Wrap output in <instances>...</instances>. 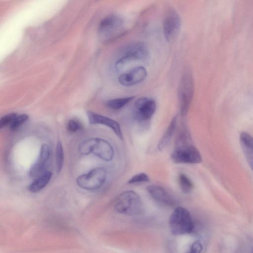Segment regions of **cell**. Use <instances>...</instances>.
Wrapping results in <instances>:
<instances>
[{"instance_id": "obj_4", "label": "cell", "mask_w": 253, "mask_h": 253, "mask_svg": "<svg viewBox=\"0 0 253 253\" xmlns=\"http://www.w3.org/2000/svg\"><path fill=\"white\" fill-rule=\"evenodd\" d=\"M194 92L192 76L188 70L185 71L180 79L178 89L179 112L182 117L186 116L189 111Z\"/></svg>"}, {"instance_id": "obj_9", "label": "cell", "mask_w": 253, "mask_h": 253, "mask_svg": "<svg viewBox=\"0 0 253 253\" xmlns=\"http://www.w3.org/2000/svg\"><path fill=\"white\" fill-rule=\"evenodd\" d=\"M156 109V101L152 98L142 97L138 99L134 106V115L139 122L149 121Z\"/></svg>"}, {"instance_id": "obj_13", "label": "cell", "mask_w": 253, "mask_h": 253, "mask_svg": "<svg viewBox=\"0 0 253 253\" xmlns=\"http://www.w3.org/2000/svg\"><path fill=\"white\" fill-rule=\"evenodd\" d=\"M147 190L151 197L160 204L168 207L175 205L174 199L163 187L151 185L147 186Z\"/></svg>"}, {"instance_id": "obj_8", "label": "cell", "mask_w": 253, "mask_h": 253, "mask_svg": "<svg viewBox=\"0 0 253 253\" xmlns=\"http://www.w3.org/2000/svg\"><path fill=\"white\" fill-rule=\"evenodd\" d=\"M124 29V21L117 14H111L101 21L99 32L104 36L111 38L119 35Z\"/></svg>"}, {"instance_id": "obj_16", "label": "cell", "mask_w": 253, "mask_h": 253, "mask_svg": "<svg viewBox=\"0 0 253 253\" xmlns=\"http://www.w3.org/2000/svg\"><path fill=\"white\" fill-rule=\"evenodd\" d=\"M177 122V116H176L172 118L162 138L159 140L158 148L160 151H163L170 143L176 127Z\"/></svg>"}, {"instance_id": "obj_11", "label": "cell", "mask_w": 253, "mask_h": 253, "mask_svg": "<svg viewBox=\"0 0 253 253\" xmlns=\"http://www.w3.org/2000/svg\"><path fill=\"white\" fill-rule=\"evenodd\" d=\"M89 123L92 125H102L111 128L118 137L123 139L122 131L120 124L115 120L92 111H87Z\"/></svg>"}, {"instance_id": "obj_15", "label": "cell", "mask_w": 253, "mask_h": 253, "mask_svg": "<svg viewBox=\"0 0 253 253\" xmlns=\"http://www.w3.org/2000/svg\"><path fill=\"white\" fill-rule=\"evenodd\" d=\"M240 141L246 160L253 172V137L248 133L242 132Z\"/></svg>"}, {"instance_id": "obj_7", "label": "cell", "mask_w": 253, "mask_h": 253, "mask_svg": "<svg viewBox=\"0 0 253 253\" xmlns=\"http://www.w3.org/2000/svg\"><path fill=\"white\" fill-rule=\"evenodd\" d=\"M180 27L181 20L177 11L173 8L168 9L163 20L164 34L168 42H172L176 38Z\"/></svg>"}, {"instance_id": "obj_14", "label": "cell", "mask_w": 253, "mask_h": 253, "mask_svg": "<svg viewBox=\"0 0 253 253\" xmlns=\"http://www.w3.org/2000/svg\"><path fill=\"white\" fill-rule=\"evenodd\" d=\"M92 153L106 162L111 161L114 156L112 145L106 140L99 138H95Z\"/></svg>"}, {"instance_id": "obj_1", "label": "cell", "mask_w": 253, "mask_h": 253, "mask_svg": "<svg viewBox=\"0 0 253 253\" xmlns=\"http://www.w3.org/2000/svg\"><path fill=\"white\" fill-rule=\"evenodd\" d=\"M114 208L119 213L136 216L144 212V206L140 196L133 191H126L120 194L115 203Z\"/></svg>"}, {"instance_id": "obj_17", "label": "cell", "mask_w": 253, "mask_h": 253, "mask_svg": "<svg viewBox=\"0 0 253 253\" xmlns=\"http://www.w3.org/2000/svg\"><path fill=\"white\" fill-rule=\"evenodd\" d=\"M52 175L50 171H45L35 178L28 186L29 190L32 193H36L44 188L50 181Z\"/></svg>"}, {"instance_id": "obj_6", "label": "cell", "mask_w": 253, "mask_h": 253, "mask_svg": "<svg viewBox=\"0 0 253 253\" xmlns=\"http://www.w3.org/2000/svg\"><path fill=\"white\" fill-rule=\"evenodd\" d=\"M106 178V169L103 168L97 167L79 176L76 182L83 189L94 190L100 188L105 182Z\"/></svg>"}, {"instance_id": "obj_24", "label": "cell", "mask_w": 253, "mask_h": 253, "mask_svg": "<svg viewBox=\"0 0 253 253\" xmlns=\"http://www.w3.org/2000/svg\"><path fill=\"white\" fill-rule=\"evenodd\" d=\"M17 116L15 113H11L2 116L0 120V128H2L8 125H10Z\"/></svg>"}, {"instance_id": "obj_21", "label": "cell", "mask_w": 253, "mask_h": 253, "mask_svg": "<svg viewBox=\"0 0 253 253\" xmlns=\"http://www.w3.org/2000/svg\"><path fill=\"white\" fill-rule=\"evenodd\" d=\"M94 140L95 138H91L83 141L79 146L80 154L87 155L92 153Z\"/></svg>"}, {"instance_id": "obj_2", "label": "cell", "mask_w": 253, "mask_h": 253, "mask_svg": "<svg viewBox=\"0 0 253 253\" xmlns=\"http://www.w3.org/2000/svg\"><path fill=\"white\" fill-rule=\"evenodd\" d=\"M169 225L171 233L175 235L190 234L194 228L191 213L182 207H177L174 210L169 219Z\"/></svg>"}, {"instance_id": "obj_10", "label": "cell", "mask_w": 253, "mask_h": 253, "mask_svg": "<svg viewBox=\"0 0 253 253\" xmlns=\"http://www.w3.org/2000/svg\"><path fill=\"white\" fill-rule=\"evenodd\" d=\"M147 75L146 69L144 67L139 66L121 74L118 81L124 86H131L143 82Z\"/></svg>"}, {"instance_id": "obj_25", "label": "cell", "mask_w": 253, "mask_h": 253, "mask_svg": "<svg viewBox=\"0 0 253 253\" xmlns=\"http://www.w3.org/2000/svg\"><path fill=\"white\" fill-rule=\"evenodd\" d=\"M82 124L75 120H69L67 125V129L71 132H76L82 128Z\"/></svg>"}, {"instance_id": "obj_20", "label": "cell", "mask_w": 253, "mask_h": 253, "mask_svg": "<svg viewBox=\"0 0 253 253\" xmlns=\"http://www.w3.org/2000/svg\"><path fill=\"white\" fill-rule=\"evenodd\" d=\"M64 155L62 143L58 141L55 150V161L57 171L60 172L64 163Z\"/></svg>"}, {"instance_id": "obj_12", "label": "cell", "mask_w": 253, "mask_h": 253, "mask_svg": "<svg viewBox=\"0 0 253 253\" xmlns=\"http://www.w3.org/2000/svg\"><path fill=\"white\" fill-rule=\"evenodd\" d=\"M50 148L48 145L44 144L42 146L39 158L30 170L31 177L36 178L45 171V169L50 158Z\"/></svg>"}, {"instance_id": "obj_19", "label": "cell", "mask_w": 253, "mask_h": 253, "mask_svg": "<svg viewBox=\"0 0 253 253\" xmlns=\"http://www.w3.org/2000/svg\"><path fill=\"white\" fill-rule=\"evenodd\" d=\"M178 181L181 191L184 194H189L193 190L194 184L190 178L183 173L178 176Z\"/></svg>"}, {"instance_id": "obj_5", "label": "cell", "mask_w": 253, "mask_h": 253, "mask_svg": "<svg viewBox=\"0 0 253 253\" xmlns=\"http://www.w3.org/2000/svg\"><path fill=\"white\" fill-rule=\"evenodd\" d=\"M149 54L148 46L144 42L139 41L130 42L121 50L116 66L120 68L128 62L145 59Z\"/></svg>"}, {"instance_id": "obj_23", "label": "cell", "mask_w": 253, "mask_h": 253, "mask_svg": "<svg viewBox=\"0 0 253 253\" xmlns=\"http://www.w3.org/2000/svg\"><path fill=\"white\" fill-rule=\"evenodd\" d=\"M149 181L148 175L144 172L137 173L132 176L128 181L129 184L147 182Z\"/></svg>"}, {"instance_id": "obj_18", "label": "cell", "mask_w": 253, "mask_h": 253, "mask_svg": "<svg viewBox=\"0 0 253 253\" xmlns=\"http://www.w3.org/2000/svg\"><path fill=\"white\" fill-rule=\"evenodd\" d=\"M134 98V96H127L111 99L106 102V105L112 110H119L129 103Z\"/></svg>"}, {"instance_id": "obj_22", "label": "cell", "mask_w": 253, "mask_h": 253, "mask_svg": "<svg viewBox=\"0 0 253 253\" xmlns=\"http://www.w3.org/2000/svg\"><path fill=\"white\" fill-rule=\"evenodd\" d=\"M29 119V116L27 114H23L17 116L9 126L12 130H15L21 125L25 123Z\"/></svg>"}, {"instance_id": "obj_3", "label": "cell", "mask_w": 253, "mask_h": 253, "mask_svg": "<svg viewBox=\"0 0 253 253\" xmlns=\"http://www.w3.org/2000/svg\"><path fill=\"white\" fill-rule=\"evenodd\" d=\"M187 139L177 140V144L170 157L176 164H199L202 162V157L199 150L194 146L187 143Z\"/></svg>"}, {"instance_id": "obj_26", "label": "cell", "mask_w": 253, "mask_h": 253, "mask_svg": "<svg viewBox=\"0 0 253 253\" xmlns=\"http://www.w3.org/2000/svg\"><path fill=\"white\" fill-rule=\"evenodd\" d=\"M202 250V246L200 242H195L191 247V250L188 253H200Z\"/></svg>"}]
</instances>
